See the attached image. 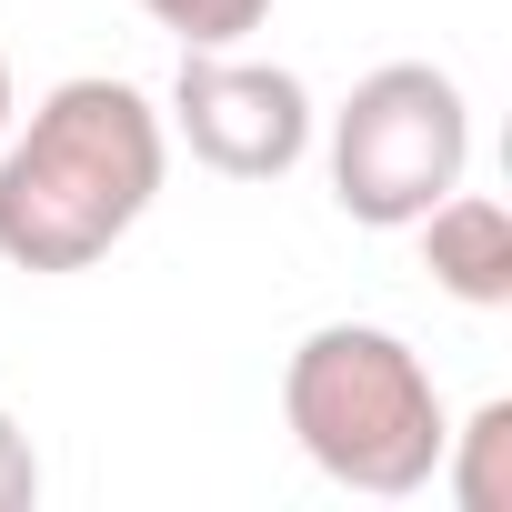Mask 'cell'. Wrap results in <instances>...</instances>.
<instances>
[{"mask_svg": "<svg viewBox=\"0 0 512 512\" xmlns=\"http://www.w3.org/2000/svg\"><path fill=\"white\" fill-rule=\"evenodd\" d=\"M171 181V131L141 81L81 71L51 81L31 121L0 131V262L31 282H71L141 231Z\"/></svg>", "mask_w": 512, "mask_h": 512, "instance_id": "obj_1", "label": "cell"}, {"mask_svg": "<svg viewBox=\"0 0 512 512\" xmlns=\"http://www.w3.org/2000/svg\"><path fill=\"white\" fill-rule=\"evenodd\" d=\"M282 432L302 442V462L362 502H412L442 472V382L432 362L382 332V322H322L292 342L282 362Z\"/></svg>", "mask_w": 512, "mask_h": 512, "instance_id": "obj_2", "label": "cell"}, {"mask_svg": "<svg viewBox=\"0 0 512 512\" xmlns=\"http://www.w3.org/2000/svg\"><path fill=\"white\" fill-rule=\"evenodd\" d=\"M332 201L362 231H412L472 171V101L442 61H382L332 111Z\"/></svg>", "mask_w": 512, "mask_h": 512, "instance_id": "obj_3", "label": "cell"}, {"mask_svg": "<svg viewBox=\"0 0 512 512\" xmlns=\"http://www.w3.org/2000/svg\"><path fill=\"white\" fill-rule=\"evenodd\" d=\"M161 131H171L201 171H221V181H282V171H302L322 111H312L302 71H282V61L181 51L171 101H161Z\"/></svg>", "mask_w": 512, "mask_h": 512, "instance_id": "obj_4", "label": "cell"}, {"mask_svg": "<svg viewBox=\"0 0 512 512\" xmlns=\"http://www.w3.org/2000/svg\"><path fill=\"white\" fill-rule=\"evenodd\" d=\"M412 241H422V272L462 302V312H502L512 302V211L492 201V191H442L422 221H412Z\"/></svg>", "mask_w": 512, "mask_h": 512, "instance_id": "obj_5", "label": "cell"}, {"mask_svg": "<svg viewBox=\"0 0 512 512\" xmlns=\"http://www.w3.org/2000/svg\"><path fill=\"white\" fill-rule=\"evenodd\" d=\"M432 482H442L462 512H512V402H482L472 422H452Z\"/></svg>", "mask_w": 512, "mask_h": 512, "instance_id": "obj_6", "label": "cell"}, {"mask_svg": "<svg viewBox=\"0 0 512 512\" xmlns=\"http://www.w3.org/2000/svg\"><path fill=\"white\" fill-rule=\"evenodd\" d=\"M141 21H161L181 51H241L251 31L272 21V0H131Z\"/></svg>", "mask_w": 512, "mask_h": 512, "instance_id": "obj_7", "label": "cell"}, {"mask_svg": "<svg viewBox=\"0 0 512 512\" xmlns=\"http://www.w3.org/2000/svg\"><path fill=\"white\" fill-rule=\"evenodd\" d=\"M31 502H41V452L11 422V402H0V512H31Z\"/></svg>", "mask_w": 512, "mask_h": 512, "instance_id": "obj_8", "label": "cell"}, {"mask_svg": "<svg viewBox=\"0 0 512 512\" xmlns=\"http://www.w3.org/2000/svg\"><path fill=\"white\" fill-rule=\"evenodd\" d=\"M21 121V91H11V51H0V131Z\"/></svg>", "mask_w": 512, "mask_h": 512, "instance_id": "obj_9", "label": "cell"}]
</instances>
